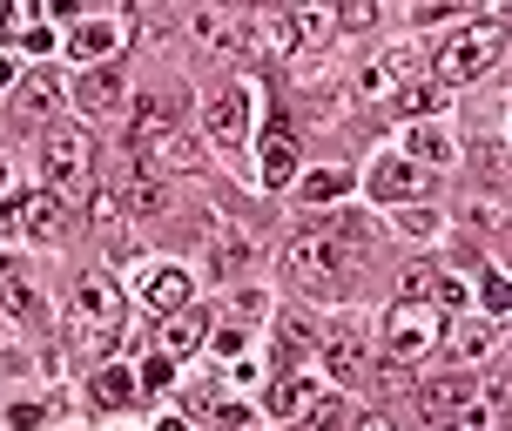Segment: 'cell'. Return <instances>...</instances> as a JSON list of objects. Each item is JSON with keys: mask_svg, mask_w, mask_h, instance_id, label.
<instances>
[{"mask_svg": "<svg viewBox=\"0 0 512 431\" xmlns=\"http://www.w3.org/2000/svg\"><path fill=\"white\" fill-rule=\"evenodd\" d=\"M337 21H344V27H378V7H371V0H351Z\"/></svg>", "mask_w": 512, "mask_h": 431, "instance_id": "obj_41", "label": "cell"}, {"mask_svg": "<svg viewBox=\"0 0 512 431\" xmlns=\"http://www.w3.org/2000/svg\"><path fill=\"white\" fill-rule=\"evenodd\" d=\"M21 21H27L21 7H7V0H0V41H7V34H14V27H21Z\"/></svg>", "mask_w": 512, "mask_h": 431, "instance_id": "obj_43", "label": "cell"}, {"mask_svg": "<svg viewBox=\"0 0 512 431\" xmlns=\"http://www.w3.org/2000/svg\"><path fill=\"white\" fill-rule=\"evenodd\" d=\"M418 21H425V27H452V21H465V7H459V0H445V7H418Z\"/></svg>", "mask_w": 512, "mask_h": 431, "instance_id": "obj_38", "label": "cell"}, {"mask_svg": "<svg viewBox=\"0 0 512 431\" xmlns=\"http://www.w3.org/2000/svg\"><path fill=\"white\" fill-rule=\"evenodd\" d=\"M7 290H14V263L0 256V297H7Z\"/></svg>", "mask_w": 512, "mask_h": 431, "instance_id": "obj_46", "label": "cell"}, {"mask_svg": "<svg viewBox=\"0 0 512 431\" xmlns=\"http://www.w3.org/2000/svg\"><path fill=\"white\" fill-rule=\"evenodd\" d=\"M209 344H216V357L230 364V357H243V324H223V330H209Z\"/></svg>", "mask_w": 512, "mask_h": 431, "instance_id": "obj_35", "label": "cell"}, {"mask_svg": "<svg viewBox=\"0 0 512 431\" xmlns=\"http://www.w3.org/2000/svg\"><path fill=\"white\" fill-rule=\"evenodd\" d=\"M115 216H122V196H115V189H95V203H88V223H95V229H115Z\"/></svg>", "mask_w": 512, "mask_h": 431, "instance_id": "obj_34", "label": "cell"}, {"mask_svg": "<svg viewBox=\"0 0 512 431\" xmlns=\"http://www.w3.org/2000/svg\"><path fill=\"white\" fill-rule=\"evenodd\" d=\"M283 270L304 283V290L331 297L337 283L358 270V250H351V243H337V236H324V229H310V236H290V250H283Z\"/></svg>", "mask_w": 512, "mask_h": 431, "instance_id": "obj_2", "label": "cell"}, {"mask_svg": "<svg viewBox=\"0 0 512 431\" xmlns=\"http://www.w3.org/2000/svg\"><path fill=\"white\" fill-rule=\"evenodd\" d=\"M189 34H196L203 48H216V54L243 48V21H236L230 7H196V14H189Z\"/></svg>", "mask_w": 512, "mask_h": 431, "instance_id": "obj_15", "label": "cell"}, {"mask_svg": "<svg viewBox=\"0 0 512 431\" xmlns=\"http://www.w3.org/2000/svg\"><path fill=\"white\" fill-rule=\"evenodd\" d=\"M162 128H176V108L162 102V95H142V102H135V115H128V149L155 142Z\"/></svg>", "mask_w": 512, "mask_h": 431, "instance_id": "obj_24", "label": "cell"}, {"mask_svg": "<svg viewBox=\"0 0 512 431\" xmlns=\"http://www.w3.org/2000/svg\"><path fill=\"white\" fill-rule=\"evenodd\" d=\"M95 398H102L108 411H128L142 398V384H135V371H122V364H102V371H95Z\"/></svg>", "mask_w": 512, "mask_h": 431, "instance_id": "obj_25", "label": "cell"}, {"mask_svg": "<svg viewBox=\"0 0 512 431\" xmlns=\"http://www.w3.org/2000/svg\"><path fill=\"white\" fill-rule=\"evenodd\" d=\"M203 128H209V142H216V149H243V142H250V88H236V81L209 88Z\"/></svg>", "mask_w": 512, "mask_h": 431, "instance_id": "obj_6", "label": "cell"}, {"mask_svg": "<svg viewBox=\"0 0 512 431\" xmlns=\"http://www.w3.org/2000/svg\"><path fill=\"white\" fill-rule=\"evenodd\" d=\"M499 54H506V7L486 14V21H472V27H459V34L432 54V75L445 81V88H452V81H479Z\"/></svg>", "mask_w": 512, "mask_h": 431, "instance_id": "obj_1", "label": "cell"}, {"mask_svg": "<svg viewBox=\"0 0 512 431\" xmlns=\"http://www.w3.org/2000/svg\"><path fill=\"white\" fill-rule=\"evenodd\" d=\"M432 304H438V310H465V283H459V277H438Z\"/></svg>", "mask_w": 512, "mask_h": 431, "instance_id": "obj_37", "label": "cell"}, {"mask_svg": "<svg viewBox=\"0 0 512 431\" xmlns=\"http://www.w3.org/2000/svg\"><path fill=\"white\" fill-rule=\"evenodd\" d=\"M358 431H398V425H391V418H364Z\"/></svg>", "mask_w": 512, "mask_h": 431, "instance_id": "obj_47", "label": "cell"}, {"mask_svg": "<svg viewBox=\"0 0 512 431\" xmlns=\"http://www.w3.org/2000/svg\"><path fill=\"white\" fill-rule=\"evenodd\" d=\"M0 88H14V61L7 54H0Z\"/></svg>", "mask_w": 512, "mask_h": 431, "instance_id": "obj_48", "label": "cell"}, {"mask_svg": "<svg viewBox=\"0 0 512 431\" xmlns=\"http://www.w3.org/2000/svg\"><path fill=\"white\" fill-rule=\"evenodd\" d=\"M371 196L378 203H418L425 196V169H411L405 155H384L378 169H371Z\"/></svg>", "mask_w": 512, "mask_h": 431, "instance_id": "obj_10", "label": "cell"}, {"mask_svg": "<svg viewBox=\"0 0 512 431\" xmlns=\"http://www.w3.org/2000/svg\"><path fill=\"white\" fill-rule=\"evenodd\" d=\"M7 425H14V431H34V425H48V405H14V411H7Z\"/></svg>", "mask_w": 512, "mask_h": 431, "instance_id": "obj_40", "label": "cell"}, {"mask_svg": "<svg viewBox=\"0 0 512 431\" xmlns=\"http://www.w3.org/2000/svg\"><path fill=\"white\" fill-rule=\"evenodd\" d=\"M236 317H243V324H250V317H263V310H270V297H263V290H243V297H236Z\"/></svg>", "mask_w": 512, "mask_h": 431, "instance_id": "obj_42", "label": "cell"}, {"mask_svg": "<svg viewBox=\"0 0 512 431\" xmlns=\"http://www.w3.org/2000/svg\"><path fill=\"white\" fill-rule=\"evenodd\" d=\"M317 398H324V391H317L310 378H277L270 384V411H277V418H304Z\"/></svg>", "mask_w": 512, "mask_h": 431, "instance_id": "obj_26", "label": "cell"}, {"mask_svg": "<svg viewBox=\"0 0 512 431\" xmlns=\"http://www.w3.org/2000/svg\"><path fill=\"white\" fill-rule=\"evenodd\" d=\"M135 169H142V176H189V169H203V142H196V135H182V128H162V135H155V142H142V149H135Z\"/></svg>", "mask_w": 512, "mask_h": 431, "instance_id": "obj_7", "label": "cell"}, {"mask_svg": "<svg viewBox=\"0 0 512 431\" xmlns=\"http://www.w3.org/2000/svg\"><path fill=\"white\" fill-rule=\"evenodd\" d=\"M88 169H95V135L88 128H48L41 135V176H48V196H61V189H81L88 182Z\"/></svg>", "mask_w": 512, "mask_h": 431, "instance_id": "obj_5", "label": "cell"}, {"mask_svg": "<svg viewBox=\"0 0 512 431\" xmlns=\"http://www.w3.org/2000/svg\"><path fill=\"white\" fill-rule=\"evenodd\" d=\"M344 189H351L344 169H317V176H304V203H331V196H344Z\"/></svg>", "mask_w": 512, "mask_h": 431, "instance_id": "obj_30", "label": "cell"}, {"mask_svg": "<svg viewBox=\"0 0 512 431\" xmlns=\"http://www.w3.org/2000/svg\"><path fill=\"white\" fill-rule=\"evenodd\" d=\"M122 209H135V216H162L169 209V182H155V176H142L135 162H128V176H122Z\"/></svg>", "mask_w": 512, "mask_h": 431, "instance_id": "obj_19", "label": "cell"}, {"mask_svg": "<svg viewBox=\"0 0 512 431\" xmlns=\"http://www.w3.org/2000/svg\"><path fill=\"white\" fill-rule=\"evenodd\" d=\"M209 263H216L223 277H230L236 263H250V236H243L230 216H209Z\"/></svg>", "mask_w": 512, "mask_h": 431, "instance_id": "obj_22", "label": "cell"}, {"mask_svg": "<svg viewBox=\"0 0 512 431\" xmlns=\"http://www.w3.org/2000/svg\"><path fill=\"white\" fill-rule=\"evenodd\" d=\"M203 337H209V317H203V310H182V317H169V324H162V357H169V364H182V357L196 351Z\"/></svg>", "mask_w": 512, "mask_h": 431, "instance_id": "obj_23", "label": "cell"}, {"mask_svg": "<svg viewBox=\"0 0 512 431\" xmlns=\"http://www.w3.org/2000/svg\"><path fill=\"white\" fill-rule=\"evenodd\" d=\"M54 102H61V75H54V68H41V75H27L21 88H14V115H21V122H41Z\"/></svg>", "mask_w": 512, "mask_h": 431, "instance_id": "obj_21", "label": "cell"}, {"mask_svg": "<svg viewBox=\"0 0 512 431\" xmlns=\"http://www.w3.org/2000/svg\"><path fill=\"white\" fill-rule=\"evenodd\" d=\"M283 182H297V135L277 122L263 135V189H283Z\"/></svg>", "mask_w": 512, "mask_h": 431, "instance_id": "obj_16", "label": "cell"}, {"mask_svg": "<svg viewBox=\"0 0 512 431\" xmlns=\"http://www.w3.org/2000/svg\"><path fill=\"white\" fill-rule=\"evenodd\" d=\"M0 304L14 310V317H41V297H34V290H21V283H14V290H7Z\"/></svg>", "mask_w": 512, "mask_h": 431, "instance_id": "obj_39", "label": "cell"}, {"mask_svg": "<svg viewBox=\"0 0 512 431\" xmlns=\"http://www.w3.org/2000/svg\"><path fill=\"white\" fill-rule=\"evenodd\" d=\"M115 48H122V21H108V14H75V27H68V54H75V61L102 68Z\"/></svg>", "mask_w": 512, "mask_h": 431, "instance_id": "obj_9", "label": "cell"}, {"mask_svg": "<svg viewBox=\"0 0 512 431\" xmlns=\"http://www.w3.org/2000/svg\"><path fill=\"white\" fill-rule=\"evenodd\" d=\"M21 229V203H0V236H14Z\"/></svg>", "mask_w": 512, "mask_h": 431, "instance_id": "obj_44", "label": "cell"}, {"mask_svg": "<svg viewBox=\"0 0 512 431\" xmlns=\"http://www.w3.org/2000/svg\"><path fill=\"white\" fill-rule=\"evenodd\" d=\"M135 384H142V391H169V384H176V364H169V357L155 351L149 364H142V378H135Z\"/></svg>", "mask_w": 512, "mask_h": 431, "instance_id": "obj_33", "label": "cell"}, {"mask_svg": "<svg viewBox=\"0 0 512 431\" xmlns=\"http://www.w3.org/2000/svg\"><path fill=\"white\" fill-rule=\"evenodd\" d=\"M14 203H21V229L34 243H61V236H68V203H61V196L41 189V196H14Z\"/></svg>", "mask_w": 512, "mask_h": 431, "instance_id": "obj_11", "label": "cell"}, {"mask_svg": "<svg viewBox=\"0 0 512 431\" xmlns=\"http://www.w3.org/2000/svg\"><path fill=\"white\" fill-rule=\"evenodd\" d=\"M438 337H445L438 310H425V304H398L391 317H384V364H391V371H405V364H425V357L438 351Z\"/></svg>", "mask_w": 512, "mask_h": 431, "instance_id": "obj_4", "label": "cell"}, {"mask_svg": "<svg viewBox=\"0 0 512 431\" xmlns=\"http://www.w3.org/2000/svg\"><path fill=\"white\" fill-rule=\"evenodd\" d=\"M398 290H405V304H432L438 277H432V270H425V263H411V270H405V283H398Z\"/></svg>", "mask_w": 512, "mask_h": 431, "instance_id": "obj_32", "label": "cell"}, {"mask_svg": "<svg viewBox=\"0 0 512 431\" xmlns=\"http://www.w3.org/2000/svg\"><path fill=\"white\" fill-rule=\"evenodd\" d=\"M405 155H411V169H418V162H425V169H445V162H452L459 149H452V135H445L438 122H411Z\"/></svg>", "mask_w": 512, "mask_h": 431, "instance_id": "obj_18", "label": "cell"}, {"mask_svg": "<svg viewBox=\"0 0 512 431\" xmlns=\"http://www.w3.org/2000/svg\"><path fill=\"white\" fill-rule=\"evenodd\" d=\"M492 351H499V324H465L459 337H452V357H459V364H486Z\"/></svg>", "mask_w": 512, "mask_h": 431, "instance_id": "obj_27", "label": "cell"}, {"mask_svg": "<svg viewBox=\"0 0 512 431\" xmlns=\"http://www.w3.org/2000/svg\"><path fill=\"white\" fill-rule=\"evenodd\" d=\"M337 425H344V398H317V405L304 411V425H297V431H337Z\"/></svg>", "mask_w": 512, "mask_h": 431, "instance_id": "obj_31", "label": "cell"}, {"mask_svg": "<svg viewBox=\"0 0 512 431\" xmlns=\"http://www.w3.org/2000/svg\"><path fill=\"white\" fill-rule=\"evenodd\" d=\"M0 176H7V169H0Z\"/></svg>", "mask_w": 512, "mask_h": 431, "instance_id": "obj_49", "label": "cell"}, {"mask_svg": "<svg viewBox=\"0 0 512 431\" xmlns=\"http://www.w3.org/2000/svg\"><path fill=\"white\" fill-rule=\"evenodd\" d=\"M405 81H411V48H384V54H371V61L358 68L351 95H358V102H391Z\"/></svg>", "mask_w": 512, "mask_h": 431, "instance_id": "obj_8", "label": "cell"}, {"mask_svg": "<svg viewBox=\"0 0 512 431\" xmlns=\"http://www.w3.org/2000/svg\"><path fill=\"white\" fill-rule=\"evenodd\" d=\"M324 371H337V384L364 378V330L358 324H337L331 337H324Z\"/></svg>", "mask_w": 512, "mask_h": 431, "instance_id": "obj_14", "label": "cell"}, {"mask_svg": "<svg viewBox=\"0 0 512 431\" xmlns=\"http://www.w3.org/2000/svg\"><path fill=\"white\" fill-rule=\"evenodd\" d=\"M243 54H297V27H290V14H256V21H243Z\"/></svg>", "mask_w": 512, "mask_h": 431, "instance_id": "obj_12", "label": "cell"}, {"mask_svg": "<svg viewBox=\"0 0 512 431\" xmlns=\"http://www.w3.org/2000/svg\"><path fill=\"white\" fill-rule=\"evenodd\" d=\"M290 27H297V48H304V41H324V34H331L337 14L331 7H304V14H290Z\"/></svg>", "mask_w": 512, "mask_h": 431, "instance_id": "obj_29", "label": "cell"}, {"mask_svg": "<svg viewBox=\"0 0 512 431\" xmlns=\"http://www.w3.org/2000/svg\"><path fill=\"white\" fill-rule=\"evenodd\" d=\"M465 398H472V384H465V378H432L425 391H418V405H425V418H438V431L465 411Z\"/></svg>", "mask_w": 512, "mask_h": 431, "instance_id": "obj_20", "label": "cell"}, {"mask_svg": "<svg viewBox=\"0 0 512 431\" xmlns=\"http://www.w3.org/2000/svg\"><path fill=\"white\" fill-rule=\"evenodd\" d=\"M142 297H149L162 317H182V310H189V270H176V263H155L149 277H142Z\"/></svg>", "mask_w": 512, "mask_h": 431, "instance_id": "obj_13", "label": "cell"}, {"mask_svg": "<svg viewBox=\"0 0 512 431\" xmlns=\"http://www.w3.org/2000/svg\"><path fill=\"white\" fill-rule=\"evenodd\" d=\"M75 102L88 108V115H115V102H122V68L115 61H102V68H88L75 88Z\"/></svg>", "mask_w": 512, "mask_h": 431, "instance_id": "obj_17", "label": "cell"}, {"mask_svg": "<svg viewBox=\"0 0 512 431\" xmlns=\"http://www.w3.org/2000/svg\"><path fill=\"white\" fill-rule=\"evenodd\" d=\"M391 108H398V115H411V122H425V115L438 108V88H432V81H405V88L391 95Z\"/></svg>", "mask_w": 512, "mask_h": 431, "instance_id": "obj_28", "label": "cell"}, {"mask_svg": "<svg viewBox=\"0 0 512 431\" xmlns=\"http://www.w3.org/2000/svg\"><path fill=\"white\" fill-rule=\"evenodd\" d=\"M155 431H189V418H182V411H169V418H162Z\"/></svg>", "mask_w": 512, "mask_h": 431, "instance_id": "obj_45", "label": "cell"}, {"mask_svg": "<svg viewBox=\"0 0 512 431\" xmlns=\"http://www.w3.org/2000/svg\"><path fill=\"white\" fill-rule=\"evenodd\" d=\"M506 304H512V290H506V277L492 270V277H486V310H492V324H506Z\"/></svg>", "mask_w": 512, "mask_h": 431, "instance_id": "obj_36", "label": "cell"}, {"mask_svg": "<svg viewBox=\"0 0 512 431\" xmlns=\"http://www.w3.org/2000/svg\"><path fill=\"white\" fill-rule=\"evenodd\" d=\"M122 283L108 277V270H88V277L75 283V324H81V344H95V351H108L115 337H122Z\"/></svg>", "mask_w": 512, "mask_h": 431, "instance_id": "obj_3", "label": "cell"}]
</instances>
